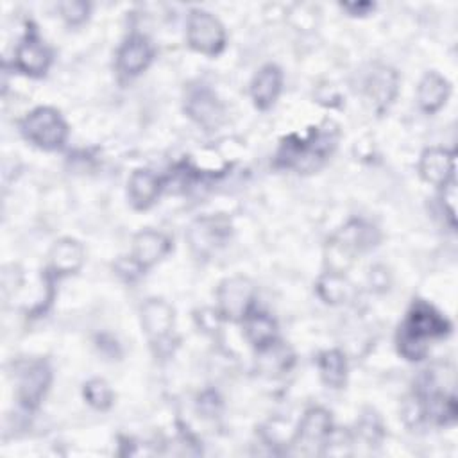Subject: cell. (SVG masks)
<instances>
[{"label":"cell","mask_w":458,"mask_h":458,"mask_svg":"<svg viewBox=\"0 0 458 458\" xmlns=\"http://www.w3.org/2000/svg\"><path fill=\"white\" fill-rule=\"evenodd\" d=\"M259 352V367L265 372H284L288 370L292 363V354L284 345H281L277 340L263 349H258Z\"/></svg>","instance_id":"obj_24"},{"label":"cell","mask_w":458,"mask_h":458,"mask_svg":"<svg viewBox=\"0 0 458 458\" xmlns=\"http://www.w3.org/2000/svg\"><path fill=\"white\" fill-rule=\"evenodd\" d=\"M335 140L336 134L327 129H318L308 134L304 140H295V136H292L281 145L276 156V165L284 168H295L299 172L313 170L331 152V148L335 147Z\"/></svg>","instance_id":"obj_2"},{"label":"cell","mask_w":458,"mask_h":458,"mask_svg":"<svg viewBox=\"0 0 458 458\" xmlns=\"http://www.w3.org/2000/svg\"><path fill=\"white\" fill-rule=\"evenodd\" d=\"M174 308L163 299H148L141 306V326L152 344H163L174 329Z\"/></svg>","instance_id":"obj_13"},{"label":"cell","mask_w":458,"mask_h":458,"mask_svg":"<svg viewBox=\"0 0 458 458\" xmlns=\"http://www.w3.org/2000/svg\"><path fill=\"white\" fill-rule=\"evenodd\" d=\"M84 263V247L73 238L57 240L48 252V274L64 277L75 274Z\"/></svg>","instance_id":"obj_15"},{"label":"cell","mask_w":458,"mask_h":458,"mask_svg":"<svg viewBox=\"0 0 458 458\" xmlns=\"http://www.w3.org/2000/svg\"><path fill=\"white\" fill-rule=\"evenodd\" d=\"M21 134L32 145L43 150L61 148L68 136V125L54 107H36L20 123Z\"/></svg>","instance_id":"obj_4"},{"label":"cell","mask_w":458,"mask_h":458,"mask_svg":"<svg viewBox=\"0 0 458 458\" xmlns=\"http://www.w3.org/2000/svg\"><path fill=\"white\" fill-rule=\"evenodd\" d=\"M186 113L204 129H215L224 120V107L206 88H199L188 95Z\"/></svg>","instance_id":"obj_17"},{"label":"cell","mask_w":458,"mask_h":458,"mask_svg":"<svg viewBox=\"0 0 458 458\" xmlns=\"http://www.w3.org/2000/svg\"><path fill=\"white\" fill-rule=\"evenodd\" d=\"M456 159L454 152L440 147L426 148L419 161V174L420 177L435 186H445L449 181L456 179Z\"/></svg>","instance_id":"obj_14"},{"label":"cell","mask_w":458,"mask_h":458,"mask_svg":"<svg viewBox=\"0 0 458 458\" xmlns=\"http://www.w3.org/2000/svg\"><path fill=\"white\" fill-rule=\"evenodd\" d=\"M243 322V333L245 338L256 347L263 349L277 340V324L267 311H261L258 308H252Z\"/></svg>","instance_id":"obj_21"},{"label":"cell","mask_w":458,"mask_h":458,"mask_svg":"<svg viewBox=\"0 0 458 458\" xmlns=\"http://www.w3.org/2000/svg\"><path fill=\"white\" fill-rule=\"evenodd\" d=\"M82 395L86 399V403L89 406H93L95 410H107L113 404V390L109 388V385L104 379H89L84 388H82Z\"/></svg>","instance_id":"obj_25"},{"label":"cell","mask_w":458,"mask_h":458,"mask_svg":"<svg viewBox=\"0 0 458 458\" xmlns=\"http://www.w3.org/2000/svg\"><path fill=\"white\" fill-rule=\"evenodd\" d=\"M154 48L143 34L129 36L116 52V70L125 77H136L150 64Z\"/></svg>","instance_id":"obj_12"},{"label":"cell","mask_w":458,"mask_h":458,"mask_svg":"<svg viewBox=\"0 0 458 458\" xmlns=\"http://www.w3.org/2000/svg\"><path fill=\"white\" fill-rule=\"evenodd\" d=\"M352 288L342 272L327 270L317 281V293L327 304H342L349 299Z\"/></svg>","instance_id":"obj_23"},{"label":"cell","mask_w":458,"mask_h":458,"mask_svg":"<svg viewBox=\"0 0 458 458\" xmlns=\"http://www.w3.org/2000/svg\"><path fill=\"white\" fill-rule=\"evenodd\" d=\"M451 331L449 320L426 301H415L397 329V351L410 361L422 360L429 344Z\"/></svg>","instance_id":"obj_1"},{"label":"cell","mask_w":458,"mask_h":458,"mask_svg":"<svg viewBox=\"0 0 458 458\" xmlns=\"http://www.w3.org/2000/svg\"><path fill=\"white\" fill-rule=\"evenodd\" d=\"M451 84L437 72H429L422 77L417 88V102L424 113H437L449 98Z\"/></svg>","instance_id":"obj_20"},{"label":"cell","mask_w":458,"mask_h":458,"mask_svg":"<svg viewBox=\"0 0 458 458\" xmlns=\"http://www.w3.org/2000/svg\"><path fill=\"white\" fill-rule=\"evenodd\" d=\"M256 288L247 277H229L216 288V313L225 320H243L256 308Z\"/></svg>","instance_id":"obj_7"},{"label":"cell","mask_w":458,"mask_h":458,"mask_svg":"<svg viewBox=\"0 0 458 458\" xmlns=\"http://www.w3.org/2000/svg\"><path fill=\"white\" fill-rule=\"evenodd\" d=\"M172 249L170 238L156 229H143L132 238L131 259L141 268L147 270L163 259Z\"/></svg>","instance_id":"obj_11"},{"label":"cell","mask_w":458,"mask_h":458,"mask_svg":"<svg viewBox=\"0 0 458 458\" xmlns=\"http://www.w3.org/2000/svg\"><path fill=\"white\" fill-rule=\"evenodd\" d=\"M52 61V52L48 47L39 39L34 29L27 30L14 50V68L25 75L39 77L45 75Z\"/></svg>","instance_id":"obj_10"},{"label":"cell","mask_w":458,"mask_h":458,"mask_svg":"<svg viewBox=\"0 0 458 458\" xmlns=\"http://www.w3.org/2000/svg\"><path fill=\"white\" fill-rule=\"evenodd\" d=\"M229 233V220L222 216H204L190 225L188 242L193 252H197L199 256H208L225 245Z\"/></svg>","instance_id":"obj_8"},{"label":"cell","mask_w":458,"mask_h":458,"mask_svg":"<svg viewBox=\"0 0 458 458\" xmlns=\"http://www.w3.org/2000/svg\"><path fill=\"white\" fill-rule=\"evenodd\" d=\"M317 367L322 381L331 388H342L347 377V361L338 349L324 351L317 358Z\"/></svg>","instance_id":"obj_22"},{"label":"cell","mask_w":458,"mask_h":458,"mask_svg":"<svg viewBox=\"0 0 458 458\" xmlns=\"http://www.w3.org/2000/svg\"><path fill=\"white\" fill-rule=\"evenodd\" d=\"M163 188V181L152 170L138 168L131 174L127 182V195L134 209L150 208L159 197Z\"/></svg>","instance_id":"obj_19"},{"label":"cell","mask_w":458,"mask_h":458,"mask_svg":"<svg viewBox=\"0 0 458 458\" xmlns=\"http://www.w3.org/2000/svg\"><path fill=\"white\" fill-rule=\"evenodd\" d=\"M61 16L64 18L66 23L70 25H79L88 18L89 5L86 2H61L57 5Z\"/></svg>","instance_id":"obj_26"},{"label":"cell","mask_w":458,"mask_h":458,"mask_svg":"<svg viewBox=\"0 0 458 458\" xmlns=\"http://www.w3.org/2000/svg\"><path fill=\"white\" fill-rule=\"evenodd\" d=\"M188 45L204 55H218L225 47L224 25L204 9H191L186 20Z\"/></svg>","instance_id":"obj_6"},{"label":"cell","mask_w":458,"mask_h":458,"mask_svg":"<svg viewBox=\"0 0 458 458\" xmlns=\"http://www.w3.org/2000/svg\"><path fill=\"white\" fill-rule=\"evenodd\" d=\"M283 88V72L276 64H265L250 82V97L258 109H268L277 100Z\"/></svg>","instance_id":"obj_18"},{"label":"cell","mask_w":458,"mask_h":458,"mask_svg":"<svg viewBox=\"0 0 458 458\" xmlns=\"http://www.w3.org/2000/svg\"><path fill=\"white\" fill-rule=\"evenodd\" d=\"M377 242V231L363 222L351 220L345 224L327 245V265L333 272H342L352 263L356 254L374 247Z\"/></svg>","instance_id":"obj_3"},{"label":"cell","mask_w":458,"mask_h":458,"mask_svg":"<svg viewBox=\"0 0 458 458\" xmlns=\"http://www.w3.org/2000/svg\"><path fill=\"white\" fill-rule=\"evenodd\" d=\"M342 9L349 11L352 16H363L369 11L374 9V4L370 2H360V4H342Z\"/></svg>","instance_id":"obj_28"},{"label":"cell","mask_w":458,"mask_h":458,"mask_svg":"<svg viewBox=\"0 0 458 458\" xmlns=\"http://www.w3.org/2000/svg\"><path fill=\"white\" fill-rule=\"evenodd\" d=\"M397 93V73L390 66H376L365 81V95L377 113H383Z\"/></svg>","instance_id":"obj_16"},{"label":"cell","mask_w":458,"mask_h":458,"mask_svg":"<svg viewBox=\"0 0 458 458\" xmlns=\"http://www.w3.org/2000/svg\"><path fill=\"white\" fill-rule=\"evenodd\" d=\"M333 438L331 413L320 406L306 410L302 415L292 445L301 454H322Z\"/></svg>","instance_id":"obj_5"},{"label":"cell","mask_w":458,"mask_h":458,"mask_svg":"<svg viewBox=\"0 0 458 458\" xmlns=\"http://www.w3.org/2000/svg\"><path fill=\"white\" fill-rule=\"evenodd\" d=\"M52 379L50 367L43 360L27 361L18 370V399L20 403L32 410L43 399Z\"/></svg>","instance_id":"obj_9"},{"label":"cell","mask_w":458,"mask_h":458,"mask_svg":"<svg viewBox=\"0 0 458 458\" xmlns=\"http://www.w3.org/2000/svg\"><path fill=\"white\" fill-rule=\"evenodd\" d=\"M444 188V195H442V204L444 209L451 220V224L454 225V213H456V179L449 181Z\"/></svg>","instance_id":"obj_27"}]
</instances>
